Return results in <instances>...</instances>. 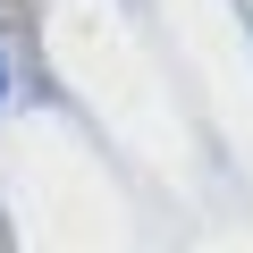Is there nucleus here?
I'll return each mask as SVG.
<instances>
[{
    "label": "nucleus",
    "mask_w": 253,
    "mask_h": 253,
    "mask_svg": "<svg viewBox=\"0 0 253 253\" xmlns=\"http://www.w3.org/2000/svg\"><path fill=\"white\" fill-rule=\"evenodd\" d=\"M0 84H9V76H0Z\"/></svg>",
    "instance_id": "nucleus-1"
}]
</instances>
